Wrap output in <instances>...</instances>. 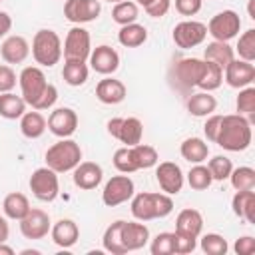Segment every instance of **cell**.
<instances>
[{"label":"cell","instance_id":"1","mask_svg":"<svg viewBox=\"0 0 255 255\" xmlns=\"http://www.w3.org/2000/svg\"><path fill=\"white\" fill-rule=\"evenodd\" d=\"M251 122L241 114H229L221 118L215 143L227 151H245L251 145Z\"/></svg>","mask_w":255,"mask_h":255},{"label":"cell","instance_id":"2","mask_svg":"<svg viewBox=\"0 0 255 255\" xmlns=\"http://www.w3.org/2000/svg\"><path fill=\"white\" fill-rule=\"evenodd\" d=\"M131 215L137 221L163 219L173 211V199L167 193H151L141 191L131 197Z\"/></svg>","mask_w":255,"mask_h":255},{"label":"cell","instance_id":"3","mask_svg":"<svg viewBox=\"0 0 255 255\" xmlns=\"http://www.w3.org/2000/svg\"><path fill=\"white\" fill-rule=\"evenodd\" d=\"M44 159H46V165L56 173L74 171V167L82 161V147L78 141L70 137H62L60 141H56L46 149Z\"/></svg>","mask_w":255,"mask_h":255},{"label":"cell","instance_id":"4","mask_svg":"<svg viewBox=\"0 0 255 255\" xmlns=\"http://www.w3.org/2000/svg\"><path fill=\"white\" fill-rule=\"evenodd\" d=\"M205 72V60H199V58H183V60H177L173 66H171V72H169V80H171V86L181 92V94H187L199 86V80Z\"/></svg>","mask_w":255,"mask_h":255},{"label":"cell","instance_id":"5","mask_svg":"<svg viewBox=\"0 0 255 255\" xmlns=\"http://www.w3.org/2000/svg\"><path fill=\"white\" fill-rule=\"evenodd\" d=\"M32 56L36 64L44 68H52L62 58V40L54 30L42 28L32 38Z\"/></svg>","mask_w":255,"mask_h":255},{"label":"cell","instance_id":"6","mask_svg":"<svg viewBox=\"0 0 255 255\" xmlns=\"http://www.w3.org/2000/svg\"><path fill=\"white\" fill-rule=\"evenodd\" d=\"M18 84H20V90H22V98L28 106H36L38 100L42 98V94L46 92L48 88V80H46V74L42 72V68L38 66H26L20 76H18Z\"/></svg>","mask_w":255,"mask_h":255},{"label":"cell","instance_id":"7","mask_svg":"<svg viewBox=\"0 0 255 255\" xmlns=\"http://www.w3.org/2000/svg\"><path fill=\"white\" fill-rule=\"evenodd\" d=\"M30 191L36 199L44 201V203H50L58 197L60 193V181H58V173L54 169H50L48 165L46 167H38L34 169V173L30 175Z\"/></svg>","mask_w":255,"mask_h":255},{"label":"cell","instance_id":"8","mask_svg":"<svg viewBox=\"0 0 255 255\" xmlns=\"http://www.w3.org/2000/svg\"><path fill=\"white\" fill-rule=\"evenodd\" d=\"M92 52V40H90V32L82 26H74L68 30L66 40H64V60L66 62H86L90 58Z\"/></svg>","mask_w":255,"mask_h":255},{"label":"cell","instance_id":"9","mask_svg":"<svg viewBox=\"0 0 255 255\" xmlns=\"http://www.w3.org/2000/svg\"><path fill=\"white\" fill-rule=\"evenodd\" d=\"M241 30V18L235 10H223L215 14L207 24V34H211L213 40L229 42L233 40Z\"/></svg>","mask_w":255,"mask_h":255},{"label":"cell","instance_id":"10","mask_svg":"<svg viewBox=\"0 0 255 255\" xmlns=\"http://www.w3.org/2000/svg\"><path fill=\"white\" fill-rule=\"evenodd\" d=\"M205 36H207V26L197 20H183V22L175 24V28L171 32L175 46L181 50H189V48L203 44Z\"/></svg>","mask_w":255,"mask_h":255},{"label":"cell","instance_id":"11","mask_svg":"<svg viewBox=\"0 0 255 255\" xmlns=\"http://www.w3.org/2000/svg\"><path fill=\"white\" fill-rule=\"evenodd\" d=\"M133 191H135V185H133V181H131V177L128 173L126 175H114L104 185L102 201L108 207H116V205L126 203L128 199H131L133 197Z\"/></svg>","mask_w":255,"mask_h":255},{"label":"cell","instance_id":"12","mask_svg":"<svg viewBox=\"0 0 255 255\" xmlns=\"http://www.w3.org/2000/svg\"><path fill=\"white\" fill-rule=\"evenodd\" d=\"M102 12L100 0H66L64 2V16L66 20L82 26L94 22Z\"/></svg>","mask_w":255,"mask_h":255},{"label":"cell","instance_id":"13","mask_svg":"<svg viewBox=\"0 0 255 255\" xmlns=\"http://www.w3.org/2000/svg\"><path fill=\"white\" fill-rule=\"evenodd\" d=\"M50 215L44 209H30L20 219V233L32 241L44 239L50 233Z\"/></svg>","mask_w":255,"mask_h":255},{"label":"cell","instance_id":"14","mask_svg":"<svg viewBox=\"0 0 255 255\" xmlns=\"http://www.w3.org/2000/svg\"><path fill=\"white\" fill-rule=\"evenodd\" d=\"M155 181L167 195H177L183 187V171L173 161H161L155 167Z\"/></svg>","mask_w":255,"mask_h":255},{"label":"cell","instance_id":"15","mask_svg":"<svg viewBox=\"0 0 255 255\" xmlns=\"http://www.w3.org/2000/svg\"><path fill=\"white\" fill-rule=\"evenodd\" d=\"M223 76H225L227 86L241 90V88L253 84V80H255V66L251 62H245V60H231L223 68Z\"/></svg>","mask_w":255,"mask_h":255},{"label":"cell","instance_id":"16","mask_svg":"<svg viewBox=\"0 0 255 255\" xmlns=\"http://www.w3.org/2000/svg\"><path fill=\"white\" fill-rule=\"evenodd\" d=\"M48 129L58 137H70L78 129V114L72 108H56L48 116Z\"/></svg>","mask_w":255,"mask_h":255},{"label":"cell","instance_id":"17","mask_svg":"<svg viewBox=\"0 0 255 255\" xmlns=\"http://www.w3.org/2000/svg\"><path fill=\"white\" fill-rule=\"evenodd\" d=\"M90 66L94 72L102 74V76H110L114 74L118 68H120V54L112 48V46H96L92 52H90Z\"/></svg>","mask_w":255,"mask_h":255},{"label":"cell","instance_id":"18","mask_svg":"<svg viewBox=\"0 0 255 255\" xmlns=\"http://www.w3.org/2000/svg\"><path fill=\"white\" fill-rule=\"evenodd\" d=\"M102 179H104V169L96 161H80L74 167V185L84 191L96 189L102 183Z\"/></svg>","mask_w":255,"mask_h":255},{"label":"cell","instance_id":"19","mask_svg":"<svg viewBox=\"0 0 255 255\" xmlns=\"http://www.w3.org/2000/svg\"><path fill=\"white\" fill-rule=\"evenodd\" d=\"M149 241V229L143 221H124L122 225V243L126 251H137Z\"/></svg>","mask_w":255,"mask_h":255},{"label":"cell","instance_id":"20","mask_svg":"<svg viewBox=\"0 0 255 255\" xmlns=\"http://www.w3.org/2000/svg\"><path fill=\"white\" fill-rule=\"evenodd\" d=\"M0 56L6 64H22L30 56V44L24 36L12 34L0 46Z\"/></svg>","mask_w":255,"mask_h":255},{"label":"cell","instance_id":"21","mask_svg":"<svg viewBox=\"0 0 255 255\" xmlns=\"http://www.w3.org/2000/svg\"><path fill=\"white\" fill-rule=\"evenodd\" d=\"M128 96V88L124 82L116 80V78H104L98 82L96 86V98L106 104V106H116V104H122Z\"/></svg>","mask_w":255,"mask_h":255},{"label":"cell","instance_id":"22","mask_svg":"<svg viewBox=\"0 0 255 255\" xmlns=\"http://www.w3.org/2000/svg\"><path fill=\"white\" fill-rule=\"evenodd\" d=\"M50 235L58 247L70 249L76 245V241L80 237V227L74 219H60L50 227Z\"/></svg>","mask_w":255,"mask_h":255},{"label":"cell","instance_id":"23","mask_svg":"<svg viewBox=\"0 0 255 255\" xmlns=\"http://www.w3.org/2000/svg\"><path fill=\"white\" fill-rule=\"evenodd\" d=\"M175 231L191 235V237H199L203 231V215L193 207L181 209L175 217Z\"/></svg>","mask_w":255,"mask_h":255},{"label":"cell","instance_id":"24","mask_svg":"<svg viewBox=\"0 0 255 255\" xmlns=\"http://www.w3.org/2000/svg\"><path fill=\"white\" fill-rule=\"evenodd\" d=\"M48 128V122L46 118L38 112V110H32V112H24L22 118H20V131L24 137L28 139H38L44 135Z\"/></svg>","mask_w":255,"mask_h":255},{"label":"cell","instance_id":"25","mask_svg":"<svg viewBox=\"0 0 255 255\" xmlns=\"http://www.w3.org/2000/svg\"><path fill=\"white\" fill-rule=\"evenodd\" d=\"M231 209L239 219H245L247 223H255V191L245 189V191H235L231 199Z\"/></svg>","mask_w":255,"mask_h":255},{"label":"cell","instance_id":"26","mask_svg":"<svg viewBox=\"0 0 255 255\" xmlns=\"http://www.w3.org/2000/svg\"><path fill=\"white\" fill-rule=\"evenodd\" d=\"M215 108H217V100L209 92L189 94V98H187V112L193 118H207L215 112Z\"/></svg>","mask_w":255,"mask_h":255},{"label":"cell","instance_id":"27","mask_svg":"<svg viewBox=\"0 0 255 255\" xmlns=\"http://www.w3.org/2000/svg\"><path fill=\"white\" fill-rule=\"evenodd\" d=\"M203 58H205L207 62L217 64V66L223 70L231 60H235V50L229 46V42L213 40V42H209V44L205 46V50H203Z\"/></svg>","mask_w":255,"mask_h":255},{"label":"cell","instance_id":"28","mask_svg":"<svg viewBox=\"0 0 255 255\" xmlns=\"http://www.w3.org/2000/svg\"><path fill=\"white\" fill-rule=\"evenodd\" d=\"M2 209H4V215H6L8 219L20 221L32 207H30V201H28V197H26L24 193H20V191H12V193H8V195L4 197V201H2Z\"/></svg>","mask_w":255,"mask_h":255},{"label":"cell","instance_id":"29","mask_svg":"<svg viewBox=\"0 0 255 255\" xmlns=\"http://www.w3.org/2000/svg\"><path fill=\"white\" fill-rule=\"evenodd\" d=\"M179 153L189 163H203L209 155V145L201 137H187V139H183Z\"/></svg>","mask_w":255,"mask_h":255},{"label":"cell","instance_id":"30","mask_svg":"<svg viewBox=\"0 0 255 255\" xmlns=\"http://www.w3.org/2000/svg\"><path fill=\"white\" fill-rule=\"evenodd\" d=\"M26 102L22 96H16L12 92L0 94V116L4 120H20L22 114L26 112Z\"/></svg>","mask_w":255,"mask_h":255},{"label":"cell","instance_id":"31","mask_svg":"<svg viewBox=\"0 0 255 255\" xmlns=\"http://www.w3.org/2000/svg\"><path fill=\"white\" fill-rule=\"evenodd\" d=\"M122 225H124V221L118 219V221L110 223V225L106 227V231H104L102 245H104V249H106L108 253H112V255H126V253H128L126 247H124V243H122Z\"/></svg>","mask_w":255,"mask_h":255},{"label":"cell","instance_id":"32","mask_svg":"<svg viewBox=\"0 0 255 255\" xmlns=\"http://www.w3.org/2000/svg\"><path fill=\"white\" fill-rule=\"evenodd\" d=\"M147 40V30L145 26L137 24V22H131V24H126L120 28L118 32V42L126 48H137L141 46L143 42Z\"/></svg>","mask_w":255,"mask_h":255},{"label":"cell","instance_id":"33","mask_svg":"<svg viewBox=\"0 0 255 255\" xmlns=\"http://www.w3.org/2000/svg\"><path fill=\"white\" fill-rule=\"evenodd\" d=\"M141 135H143V124L137 118H122V126H120V133L118 139L122 143H126L128 147L141 143Z\"/></svg>","mask_w":255,"mask_h":255},{"label":"cell","instance_id":"34","mask_svg":"<svg viewBox=\"0 0 255 255\" xmlns=\"http://www.w3.org/2000/svg\"><path fill=\"white\" fill-rule=\"evenodd\" d=\"M90 70L86 66V62H66L62 68V78L68 86L72 88H80L88 82Z\"/></svg>","mask_w":255,"mask_h":255},{"label":"cell","instance_id":"35","mask_svg":"<svg viewBox=\"0 0 255 255\" xmlns=\"http://www.w3.org/2000/svg\"><path fill=\"white\" fill-rule=\"evenodd\" d=\"M131 157H133V163L137 169H149L153 165H157L159 161V155L155 151V147L151 145H145V143H137V145H131Z\"/></svg>","mask_w":255,"mask_h":255},{"label":"cell","instance_id":"36","mask_svg":"<svg viewBox=\"0 0 255 255\" xmlns=\"http://www.w3.org/2000/svg\"><path fill=\"white\" fill-rule=\"evenodd\" d=\"M139 16V10H137V4L131 2V0H122L118 4H114L112 8V20L120 26H126V24H131L135 22Z\"/></svg>","mask_w":255,"mask_h":255},{"label":"cell","instance_id":"37","mask_svg":"<svg viewBox=\"0 0 255 255\" xmlns=\"http://www.w3.org/2000/svg\"><path fill=\"white\" fill-rule=\"evenodd\" d=\"M235 108L241 116H247V120L253 124L255 122V88L245 86L239 90V96L235 100Z\"/></svg>","mask_w":255,"mask_h":255},{"label":"cell","instance_id":"38","mask_svg":"<svg viewBox=\"0 0 255 255\" xmlns=\"http://www.w3.org/2000/svg\"><path fill=\"white\" fill-rule=\"evenodd\" d=\"M231 185L235 191H245V189H255V169L249 165H241L231 169Z\"/></svg>","mask_w":255,"mask_h":255},{"label":"cell","instance_id":"39","mask_svg":"<svg viewBox=\"0 0 255 255\" xmlns=\"http://www.w3.org/2000/svg\"><path fill=\"white\" fill-rule=\"evenodd\" d=\"M221 82H223V70L217 64L205 60V72H203L197 88H201V92H213L221 86Z\"/></svg>","mask_w":255,"mask_h":255},{"label":"cell","instance_id":"40","mask_svg":"<svg viewBox=\"0 0 255 255\" xmlns=\"http://www.w3.org/2000/svg\"><path fill=\"white\" fill-rule=\"evenodd\" d=\"M187 183H189V187L195 189V191L207 189V187L213 183V177H211L207 165H203V163H193V167H191L189 173H187Z\"/></svg>","mask_w":255,"mask_h":255},{"label":"cell","instance_id":"41","mask_svg":"<svg viewBox=\"0 0 255 255\" xmlns=\"http://www.w3.org/2000/svg\"><path fill=\"white\" fill-rule=\"evenodd\" d=\"M199 247L207 255H225L227 249H229L225 237L219 235V233H205L201 237V241H199Z\"/></svg>","mask_w":255,"mask_h":255},{"label":"cell","instance_id":"42","mask_svg":"<svg viewBox=\"0 0 255 255\" xmlns=\"http://www.w3.org/2000/svg\"><path fill=\"white\" fill-rule=\"evenodd\" d=\"M207 169H209L213 181H225V179H229V175H231L233 163H231V159L225 157V155H215V157L209 159Z\"/></svg>","mask_w":255,"mask_h":255},{"label":"cell","instance_id":"43","mask_svg":"<svg viewBox=\"0 0 255 255\" xmlns=\"http://www.w3.org/2000/svg\"><path fill=\"white\" fill-rule=\"evenodd\" d=\"M235 52L239 54V60H245V62H253L255 60V30L253 28L245 30L239 36Z\"/></svg>","mask_w":255,"mask_h":255},{"label":"cell","instance_id":"44","mask_svg":"<svg viewBox=\"0 0 255 255\" xmlns=\"http://www.w3.org/2000/svg\"><path fill=\"white\" fill-rule=\"evenodd\" d=\"M151 255H173V233L161 231L149 243Z\"/></svg>","mask_w":255,"mask_h":255},{"label":"cell","instance_id":"45","mask_svg":"<svg viewBox=\"0 0 255 255\" xmlns=\"http://www.w3.org/2000/svg\"><path fill=\"white\" fill-rule=\"evenodd\" d=\"M114 167L120 171V173H133L137 171L135 163H133V157H131V149L126 145V147H120L114 151Z\"/></svg>","mask_w":255,"mask_h":255},{"label":"cell","instance_id":"46","mask_svg":"<svg viewBox=\"0 0 255 255\" xmlns=\"http://www.w3.org/2000/svg\"><path fill=\"white\" fill-rule=\"evenodd\" d=\"M195 247H197V237H191V235L173 231V253L187 255V253H193Z\"/></svg>","mask_w":255,"mask_h":255},{"label":"cell","instance_id":"47","mask_svg":"<svg viewBox=\"0 0 255 255\" xmlns=\"http://www.w3.org/2000/svg\"><path fill=\"white\" fill-rule=\"evenodd\" d=\"M16 82H18L16 72L8 64H0V94L12 92L14 86H16Z\"/></svg>","mask_w":255,"mask_h":255},{"label":"cell","instance_id":"48","mask_svg":"<svg viewBox=\"0 0 255 255\" xmlns=\"http://www.w3.org/2000/svg\"><path fill=\"white\" fill-rule=\"evenodd\" d=\"M56 100H58V90H56L54 84H48L46 92L42 94V98L38 100V104H36L32 110H38V112H42V110H50V108L56 104Z\"/></svg>","mask_w":255,"mask_h":255},{"label":"cell","instance_id":"49","mask_svg":"<svg viewBox=\"0 0 255 255\" xmlns=\"http://www.w3.org/2000/svg\"><path fill=\"white\" fill-rule=\"evenodd\" d=\"M221 118H223V116H219V114H211V116H207V120H205V126H203V133H205V137H207L209 141H213V143H215V139H217V133H219Z\"/></svg>","mask_w":255,"mask_h":255},{"label":"cell","instance_id":"50","mask_svg":"<svg viewBox=\"0 0 255 255\" xmlns=\"http://www.w3.org/2000/svg\"><path fill=\"white\" fill-rule=\"evenodd\" d=\"M203 0H175V10L181 16H195L201 10Z\"/></svg>","mask_w":255,"mask_h":255},{"label":"cell","instance_id":"51","mask_svg":"<svg viewBox=\"0 0 255 255\" xmlns=\"http://www.w3.org/2000/svg\"><path fill=\"white\" fill-rule=\"evenodd\" d=\"M169 6H171V0H153V2L147 4L143 10H145V14L151 16V18H161V16L167 14Z\"/></svg>","mask_w":255,"mask_h":255},{"label":"cell","instance_id":"52","mask_svg":"<svg viewBox=\"0 0 255 255\" xmlns=\"http://www.w3.org/2000/svg\"><path fill=\"white\" fill-rule=\"evenodd\" d=\"M233 249H235L237 255H251L255 251V239L251 235H243V237H239L235 241Z\"/></svg>","mask_w":255,"mask_h":255},{"label":"cell","instance_id":"53","mask_svg":"<svg viewBox=\"0 0 255 255\" xmlns=\"http://www.w3.org/2000/svg\"><path fill=\"white\" fill-rule=\"evenodd\" d=\"M12 28V18L8 12H2L0 10V38H4Z\"/></svg>","mask_w":255,"mask_h":255},{"label":"cell","instance_id":"54","mask_svg":"<svg viewBox=\"0 0 255 255\" xmlns=\"http://www.w3.org/2000/svg\"><path fill=\"white\" fill-rule=\"evenodd\" d=\"M120 126H122V118H112L108 122V133L116 139H118V133H120Z\"/></svg>","mask_w":255,"mask_h":255},{"label":"cell","instance_id":"55","mask_svg":"<svg viewBox=\"0 0 255 255\" xmlns=\"http://www.w3.org/2000/svg\"><path fill=\"white\" fill-rule=\"evenodd\" d=\"M8 235H10L8 221H6L4 217H0V243H6V241H8Z\"/></svg>","mask_w":255,"mask_h":255},{"label":"cell","instance_id":"56","mask_svg":"<svg viewBox=\"0 0 255 255\" xmlns=\"http://www.w3.org/2000/svg\"><path fill=\"white\" fill-rule=\"evenodd\" d=\"M0 255H14V249L8 247L6 243H0Z\"/></svg>","mask_w":255,"mask_h":255},{"label":"cell","instance_id":"57","mask_svg":"<svg viewBox=\"0 0 255 255\" xmlns=\"http://www.w3.org/2000/svg\"><path fill=\"white\" fill-rule=\"evenodd\" d=\"M151 2H153V0H135V4H139V6H143V8H145L147 4H151Z\"/></svg>","mask_w":255,"mask_h":255},{"label":"cell","instance_id":"58","mask_svg":"<svg viewBox=\"0 0 255 255\" xmlns=\"http://www.w3.org/2000/svg\"><path fill=\"white\" fill-rule=\"evenodd\" d=\"M106 2H110V4H118V2H122V0H106Z\"/></svg>","mask_w":255,"mask_h":255}]
</instances>
